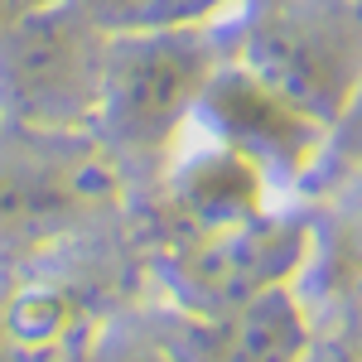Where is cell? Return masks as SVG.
<instances>
[{"instance_id": "obj_2", "label": "cell", "mask_w": 362, "mask_h": 362, "mask_svg": "<svg viewBox=\"0 0 362 362\" xmlns=\"http://www.w3.org/2000/svg\"><path fill=\"white\" fill-rule=\"evenodd\" d=\"M140 184L97 131H0V261L131 223Z\"/></svg>"}, {"instance_id": "obj_8", "label": "cell", "mask_w": 362, "mask_h": 362, "mask_svg": "<svg viewBox=\"0 0 362 362\" xmlns=\"http://www.w3.org/2000/svg\"><path fill=\"white\" fill-rule=\"evenodd\" d=\"M160 319L179 362H309L324 338V324L300 285H276L208 314L160 305Z\"/></svg>"}, {"instance_id": "obj_9", "label": "cell", "mask_w": 362, "mask_h": 362, "mask_svg": "<svg viewBox=\"0 0 362 362\" xmlns=\"http://www.w3.org/2000/svg\"><path fill=\"white\" fill-rule=\"evenodd\" d=\"M87 15L112 34L131 29H198L227 25L247 0H78Z\"/></svg>"}, {"instance_id": "obj_6", "label": "cell", "mask_w": 362, "mask_h": 362, "mask_svg": "<svg viewBox=\"0 0 362 362\" xmlns=\"http://www.w3.org/2000/svg\"><path fill=\"white\" fill-rule=\"evenodd\" d=\"M309 247H314V218L271 203L256 218L145 251V276L160 285L165 309L208 314L276 285H300Z\"/></svg>"}, {"instance_id": "obj_7", "label": "cell", "mask_w": 362, "mask_h": 362, "mask_svg": "<svg viewBox=\"0 0 362 362\" xmlns=\"http://www.w3.org/2000/svg\"><path fill=\"white\" fill-rule=\"evenodd\" d=\"M194 126L256 160L271 174V184H300L314 169H324L338 136V126L319 121L305 102H295L285 87L266 83L237 58H223V68L213 73Z\"/></svg>"}, {"instance_id": "obj_10", "label": "cell", "mask_w": 362, "mask_h": 362, "mask_svg": "<svg viewBox=\"0 0 362 362\" xmlns=\"http://www.w3.org/2000/svg\"><path fill=\"white\" fill-rule=\"evenodd\" d=\"M83 362H179L169 329L160 319V305L140 309L126 305L121 314L107 319V329L92 338V348L83 353Z\"/></svg>"}, {"instance_id": "obj_13", "label": "cell", "mask_w": 362, "mask_h": 362, "mask_svg": "<svg viewBox=\"0 0 362 362\" xmlns=\"http://www.w3.org/2000/svg\"><path fill=\"white\" fill-rule=\"evenodd\" d=\"M0 131H5V126H0Z\"/></svg>"}, {"instance_id": "obj_5", "label": "cell", "mask_w": 362, "mask_h": 362, "mask_svg": "<svg viewBox=\"0 0 362 362\" xmlns=\"http://www.w3.org/2000/svg\"><path fill=\"white\" fill-rule=\"evenodd\" d=\"M227 58L329 126H348L358 97V10L353 0H247L227 20Z\"/></svg>"}, {"instance_id": "obj_3", "label": "cell", "mask_w": 362, "mask_h": 362, "mask_svg": "<svg viewBox=\"0 0 362 362\" xmlns=\"http://www.w3.org/2000/svg\"><path fill=\"white\" fill-rule=\"evenodd\" d=\"M131 266H145L140 247L121 256L112 232L0 261V362H83L107 319L136 305Z\"/></svg>"}, {"instance_id": "obj_11", "label": "cell", "mask_w": 362, "mask_h": 362, "mask_svg": "<svg viewBox=\"0 0 362 362\" xmlns=\"http://www.w3.org/2000/svg\"><path fill=\"white\" fill-rule=\"evenodd\" d=\"M309 362H358V348H353V324H343V334L324 329V338H319V348H314V358H309Z\"/></svg>"}, {"instance_id": "obj_1", "label": "cell", "mask_w": 362, "mask_h": 362, "mask_svg": "<svg viewBox=\"0 0 362 362\" xmlns=\"http://www.w3.org/2000/svg\"><path fill=\"white\" fill-rule=\"evenodd\" d=\"M227 58V25L112 34L92 131L140 189L189 140L198 102Z\"/></svg>"}, {"instance_id": "obj_12", "label": "cell", "mask_w": 362, "mask_h": 362, "mask_svg": "<svg viewBox=\"0 0 362 362\" xmlns=\"http://www.w3.org/2000/svg\"><path fill=\"white\" fill-rule=\"evenodd\" d=\"M39 5H49V0H0V34H5V29H15L25 15H34Z\"/></svg>"}, {"instance_id": "obj_4", "label": "cell", "mask_w": 362, "mask_h": 362, "mask_svg": "<svg viewBox=\"0 0 362 362\" xmlns=\"http://www.w3.org/2000/svg\"><path fill=\"white\" fill-rule=\"evenodd\" d=\"M112 29L78 0H49L0 34V126L73 136L92 131Z\"/></svg>"}]
</instances>
